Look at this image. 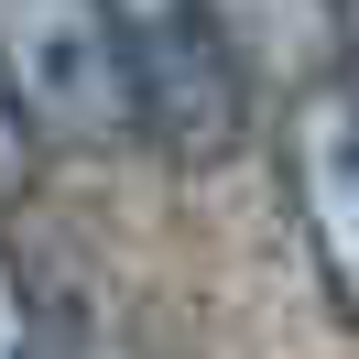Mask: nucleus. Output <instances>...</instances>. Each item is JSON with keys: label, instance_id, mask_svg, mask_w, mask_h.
I'll list each match as a JSON object with an SVG mask.
<instances>
[{"label": "nucleus", "instance_id": "1", "mask_svg": "<svg viewBox=\"0 0 359 359\" xmlns=\"http://www.w3.org/2000/svg\"><path fill=\"white\" fill-rule=\"evenodd\" d=\"M109 44L120 76H131V120L142 153L175 163V175H218L250 131V88L229 66L207 0H109Z\"/></svg>", "mask_w": 359, "mask_h": 359}, {"label": "nucleus", "instance_id": "2", "mask_svg": "<svg viewBox=\"0 0 359 359\" xmlns=\"http://www.w3.org/2000/svg\"><path fill=\"white\" fill-rule=\"evenodd\" d=\"M0 88L44 153L109 163L142 142L131 76H120V44H109V0H0Z\"/></svg>", "mask_w": 359, "mask_h": 359}, {"label": "nucleus", "instance_id": "3", "mask_svg": "<svg viewBox=\"0 0 359 359\" xmlns=\"http://www.w3.org/2000/svg\"><path fill=\"white\" fill-rule=\"evenodd\" d=\"M283 196H294L316 283H327V316L359 337V98L337 76L283 98Z\"/></svg>", "mask_w": 359, "mask_h": 359}, {"label": "nucleus", "instance_id": "4", "mask_svg": "<svg viewBox=\"0 0 359 359\" xmlns=\"http://www.w3.org/2000/svg\"><path fill=\"white\" fill-rule=\"evenodd\" d=\"M240 88H272V98H305L337 76V0H207Z\"/></svg>", "mask_w": 359, "mask_h": 359}, {"label": "nucleus", "instance_id": "5", "mask_svg": "<svg viewBox=\"0 0 359 359\" xmlns=\"http://www.w3.org/2000/svg\"><path fill=\"white\" fill-rule=\"evenodd\" d=\"M0 359H55V327H44V294H33L22 250L0 240Z\"/></svg>", "mask_w": 359, "mask_h": 359}, {"label": "nucleus", "instance_id": "6", "mask_svg": "<svg viewBox=\"0 0 359 359\" xmlns=\"http://www.w3.org/2000/svg\"><path fill=\"white\" fill-rule=\"evenodd\" d=\"M33 163H44V142H33V120L11 109V88H0V207L33 196Z\"/></svg>", "mask_w": 359, "mask_h": 359}]
</instances>
